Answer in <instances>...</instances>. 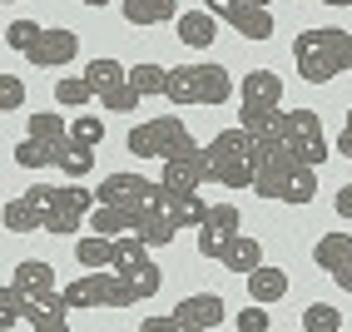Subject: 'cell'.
Returning a JSON list of instances; mask_svg holds the SVG:
<instances>
[{
  "label": "cell",
  "mask_w": 352,
  "mask_h": 332,
  "mask_svg": "<svg viewBox=\"0 0 352 332\" xmlns=\"http://www.w3.org/2000/svg\"><path fill=\"white\" fill-rule=\"evenodd\" d=\"M293 65L308 85H327L352 69V30H302L293 40Z\"/></svg>",
  "instance_id": "2"
},
{
  "label": "cell",
  "mask_w": 352,
  "mask_h": 332,
  "mask_svg": "<svg viewBox=\"0 0 352 332\" xmlns=\"http://www.w3.org/2000/svg\"><path fill=\"white\" fill-rule=\"evenodd\" d=\"M124 144L139 159H174L184 149H194V134H189V124H184L179 114H154V120H144V124L129 129Z\"/></svg>",
  "instance_id": "8"
},
{
  "label": "cell",
  "mask_w": 352,
  "mask_h": 332,
  "mask_svg": "<svg viewBox=\"0 0 352 332\" xmlns=\"http://www.w3.org/2000/svg\"><path fill=\"white\" fill-rule=\"evenodd\" d=\"M120 15L124 25H169L179 20V0H124Z\"/></svg>",
  "instance_id": "23"
},
{
  "label": "cell",
  "mask_w": 352,
  "mask_h": 332,
  "mask_svg": "<svg viewBox=\"0 0 352 332\" xmlns=\"http://www.w3.org/2000/svg\"><path fill=\"white\" fill-rule=\"evenodd\" d=\"M233 233H239V208L233 203H208V219L199 223V258H223Z\"/></svg>",
  "instance_id": "17"
},
{
  "label": "cell",
  "mask_w": 352,
  "mask_h": 332,
  "mask_svg": "<svg viewBox=\"0 0 352 332\" xmlns=\"http://www.w3.org/2000/svg\"><path fill=\"white\" fill-rule=\"evenodd\" d=\"M243 5H273V0H243Z\"/></svg>",
  "instance_id": "41"
},
{
  "label": "cell",
  "mask_w": 352,
  "mask_h": 332,
  "mask_svg": "<svg viewBox=\"0 0 352 332\" xmlns=\"http://www.w3.org/2000/svg\"><path fill=\"white\" fill-rule=\"evenodd\" d=\"M258 174H253V194L258 199H278V203H313L318 199V174L308 159H298L288 144H258Z\"/></svg>",
  "instance_id": "1"
},
{
  "label": "cell",
  "mask_w": 352,
  "mask_h": 332,
  "mask_svg": "<svg viewBox=\"0 0 352 332\" xmlns=\"http://www.w3.org/2000/svg\"><path fill=\"white\" fill-rule=\"evenodd\" d=\"M164 184L174 188V194H189V188H204L214 184V164H208V149H184L174 159H164Z\"/></svg>",
  "instance_id": "15"
},
{
  "label": "cell",
  "mask_w": 352,
  "mask_h": 332,
  "mask_svg": "<svg viewBox=\"0 0 352 332\" xmlns=\"http://www.w3.org/2000/svg\"><path fill=\"white\" fill-rule=\"evenodd\" d=\"M100 203H134V208H164L169 203V184L164 179H144V174H109L100 188H95Z\"/></svg>",
  "instance_id": "11"
},
{
  "label": "cell",
  "mask_w": 352,
  "mask_h": 332,
  "mask_svg": "<svg viewBox=\"0 0 352 332\" xmlns=\"http://www.w3.org/2000/svg\"><path fill=\"white\" fill-rule=\"evenodd\" d=\"M322 5H352V0H322Z\"/></svg>",
  "instance_id": "42"
},
{
  "label": "cell",
  "mask_w": 352,
  "mask_h": 332,
  "mask_svg": "<svg viewBox=\"0 0 352 332\" xmlns=\"http://www.w3.org/2000/svg\"><path fill=\"white\" fill-rule=\"evenodd\" d=\"M0 219H6V233H45V208L35 203L30 188H25V194H15Z\"/></svg>",
  "instance_id": "21"
},
{
  "label": "cell",
  "mask_w": 352,
  "mask_h": 332,
  "mask_svg": "<svg viewBox=\"0 0 352 332\" xmlns=\"http://www.w3.org/2000/svg\"><path fill=\"white\" fill-rule=\"evenodd\" d=\"M233 327H239V332H268L273 318L263 313V302H253V307H243V313H233Z\"/></svg>",
  "instance_id": "34"
},
{
  "label": "cell",
  "mask_w": 352,
  "mask_h": 332,
  "mask_svg": "<svg viewBox=\"0 0 352 332\" xmlns=\"http://www.w3.org/2000/svg\"><path fill=\"white\" fill-rule=\"evenodd\" d=\"M89 100H100V89L89 85L85 75H65V80H55V104H60V109H80V104H89Z\"/></svg>",
  "instance_id": "27"
},
{
  "label": "cell",
  "mask_w": 352,
  "mask_h": 332,
  "mask_svg": "<svg viewBox=\"0 0 352 332\" xmlns=\"http://www.w3.org/2000/svg\"><path fill=\"white\" fill-rule=\"evenodd\" d=\"M89 164H95V144H85V139H69V149H65V159H60V169H65L69 179H85V174H89Z\"/></svg>",
  "instance_id": "31"
},
{
  "label": "cell",
  "mask_w": 352,
  "mask_h": 332,
  "mask_svg": "<svg viewBox=\"0 0 352 332\" xmlns=\"http://www.w3.org/2000/svg\"><path fill=\"white\" fill-rule=\"evenodd\" d=\"M0 327H35V332H65L69 327V313H55V307H45L35 298H25L15 288V283H6L0 288Z\"/></svg>",
  "instance_id": "10"
},
{
  "label": "cell",
  "mask_w": 352,
  "mask_h": 332,
  "mask_svg": "<svg viewBox=\"0 0 352 332\" xmlns=\"http://www.w3.org/2000/svg\"><path fill=\"white\" fill-rule=\"evenodd\" d=\"M85 80L104 94V89H114V85H124V80H129V69H124L120 60H89V65H85Z\"/></svg>",
  "instance_id": "28"
},
{
  "label": "cell",
  "mask_w": 352,
  "mask_h": 332,
  "mask_svg": "<svg viewBox=\"0 0 352 332\" xmlns=\"http://www.w3.org/2000/svg\"><path fill=\"white\" fill-rule=\"evenodd\" d=\"M65 149H69V124L45 109V114H30V129L15 144V164L20 169H50L65 159Z\"/></svg>",
  "instance_id": "7"
},
{
  "label": "cell",
  "mask_w": 352,
  "mask_h": 332,
  "mask_svg": "<svg viewBox=\"0 0 352 332\" xmlns=\"http://www.w3.org/2000/svg\"><path fill=\"white\" fill-rule=\"evenodd\" d=\"M233 94V80L223 65H174L169 69V104H223Z\"/></svg>",
  "instance_id": "5"
},
{
  "label": "cell",
  "mask_w": 352,
  "mask_h": 332,
  "mask_svg": "<svg viewBox=\"0 0 352 332\" xmlns=\"http://www.w3.org/2000/svg\"><path fill=\"white\" fill-rule=\"evenodd\" d=\"M129 80H134L139 94H164V89H169V69H164V65H134Z\"/></svg>",
  "instance_id": "32"
},
{
  "label": "cell",
  "mask_w": 352,
  "mask_h": 332,
  "mask_svg": "<svg viewBox=\"0 0 352 332\" xmlns=\"http://www.w3.org/2000/svg\"><path fill=\"white\" fill-rule=\"evenodd\" d=\"M333 208H338V219H347V223H352V184H342L338 194H333Z\"/></svg>",
  "instance_id": "37"
},
{
  "label": "cell",
  "mask_w": 352,
  "mask_h": 332,
  "mask_svg": "<svg viewBox=\"0 0 352 332\" xmlns=\"http://www.w3.org/2000/svg\"><path fill=\"white\" fill-rule=\"evenodd\" d=\"M283 144L298 154V159H308L313 169L327 159V134H322V120L313 109H288V120H283Z\"/></svg>",
  "instance_id": "13"
},
{
  "label": "cell",
  "mask_w": 352,
  "mask_h": 332,
  "mask_svg": "<svg viewBox=\"0 0 352 332\" xmlns=\"http://www.w3.org/2000/svg\"><path fill=\"white\" fill-rule=\"evenodd\" d=\"M248 298L253 302H278V298H288V268H268V263H258L248 273Z\"/></svg>",
  "instance_id": "24"
},
{
  "label": "cell",
  "mask_w": 352,
  "mask_h": 332,
  "mask_svg": "<svg viewBox=\"0 0 352 332\" xmlns=\"http://www.w3.org/2000/svg\"><path fill=\"white\" fill-rule=\"evenodd\" d=\"M6 5H10V0H6Z\"/></svg>",
  "instance_id": "43"
},
{
  "label": "cell",
  "mask_w": 352,
  "mask_h": 332,
  "mask_svg": "<svg viewBox=\"0 0 352 332\" xmlns=\"http://www.w3.org/2000/svg\"><path fill=\"white\" fill-rule=\"evenodd\" d=\"M258 139L253 129H223L208 139V164H214V184L223 188H253V174H258Z\"/></svg>",
  "instance_id": "3"
},
{
  "label": "cell",
  "mask_w": 352,
  "mask_h": 332,
  "mask_svg": "<svg viewBox=\"0 0 352 332\" xmlns=\"http://www.w3.org/2000/svg\"><path fill=\"white\" fill-rule=\"evenodd\" d=\"M338 327H342V307L333 302H313L302 313V332H338Z\"/></svg>",
  "instance_id": "29"
},
{
  "label": "cell",
  "mask_w": 352,
  "mask_h": 332,
  "mask_svg": "<svg viewBox=\"0 0 352 332\" xmlns=\"http://www.w3.org/2000/svg\"><path fill=\"white\" fill-rule=\"evenodd\" d=\"M75 258H80V268H109V263H114V239L89 228L85 239L75 243Z\"/></svg>",
  "instance_id": "26"
},
{
  "label": "cell",
  "mask_w": 352,
  "mask_h": 332,
  "mask_svg": "<svg viewBox=\"0 0 352 332\" xmlns=\"http://www.w3.org/2000/svg\"><path fill=\"white\" fill-rule=\"evenodd\" d=\"M40 30H45V25H35V20H10V25H6V45H10V50H20V55H25L30 45L40 40Z\"/></svg>",
  "instance_id": "33"
},
{
  "label": "cell",
  "mask_w": 352,
  "mask_h": 332,
  "mask_svg": "<svg viewBox=\"0 0 352 332\" xmlns=\"http://www.w3.org/2000/svg\"><path fill=\"white\" fill-rule=\"evenodd\" d=\"M139 100H144V94L134 89V80H124V85H114V89H104V94H100V104H104L109 114H134V109H139Z\"/></svg>",
  "instance_id": "30"
},
{
  "label": "cell",
  "mask_w": 352,
  "mask_h": 332,
  "mask_svg": "<svg viewBox=\"0 0 352 332\" xmlns=\"http://www.w3.org/2000/svg\"><path fill=\"white\" fill-rule=\"evenodd\" d=\"M313 263L333 278L342 293H352V233H322L313 243Z\"/></svg>",
  "instance_id": "16"
},
{
  "label": "cell",
  "mask_w": 352,
  "mask_h": 332,
  "mask_svg": "<svg viewBox=\"0 0 352 332\" xmlns=\"http://www.w3.org/2000/svg\"><path fill=\"white\" fill-rule=\"evenodd\" d=\"M174 25H179V40L194 45V50H208V45L219 40V15L208 10V5H204V10H179Z\"/></svg>",
  "instance_id": "20"
},
{
  "label": "cell",
  "mask_w": 352,
  "mask_h": 332,
  "mask_svg": "<svg viewBox=\"0 0 352 332\" xmlns=\"http://www.w3.org/2000/svg\"><path fill=\"white\" fill-rule=\"evenodd\" d=\"M338 154L352 159V109H347V120H342V134H338Z\"/></svg>",
  "instance_id": "38"
},
{
  "label": "cell",
  "mask_w": 352,
  "mask_h": 332,
  "mask_svg": "<svg viewBox=\"0 0 352 332\" xmlns=\"http://www.w3.org/2000/svg\"><path fill=\"white\" fill-rule=\"evenodd\" d=\"M219 263L228 268V273H239V278H248L258 263H263V243L253 239V233H233L228 239V248H223V258Z\"/></svg>",
  "instance_id": "22"
},
{
  "label": "cell",
  "mask_w": 352,
  "mask_h": 332,
  "mask_svg": "<svg viewBox=\"0 0 352 332\" xmlns=\"http://www.w3.org/2000/svg\"><path fill=\"white\" fill-rule=\"evenodd\" d=\"M80 5H85V10H100V5H109V0H80Z\"/></svg>",
  "instance_id": "40"
},
{
  "label": "cell",
  "mask_w": 352,
  "mask_h": 332,
  "mask_svg": "<svg viewBox=\"0 0 352 332\" xmlns=\"http://www.w3.org/2000/svg\"><path fill=\"white\" fill-rule=\"evenodd\" d=\"M204 5H208V10H214V15H219V20H223V10H228V5H233V0H204Z\"/></svg>",
  "instance_id": "39"
},
{
  "label": "cell",
  "mask_w": 352,
  "mask_h": 332,
  "mask_svg": "<svg viewBox=\"0 0 352 332\" xmlns=\"http://www.w3.org/2000/svg\"><path fill=\"white\" fill-rule=\"evenodd\" d=\"M223 318H228V307H223L219 293H194V298H184L169 318H144L139 332H214Z\"/></svg>",
  "instance_id": "9"
},
{
  "label": "cell",
  "mask_w": 352,
  "mask_h": 332,
  "mask_svg": "<svg viewBox=\"0 0 352 332\" xmlns=\"http://www.w3.org/2000/svg\"><path fill=\"white\" fill-rule=\"evenodd\" d=\"M223 20H228L243 40H273V15H268V5H243V0H233V5L223 10Z\"/></svg>",
  "instance_id": "19"
},
{
  "label": "cell",
  "mask_w": 352,
  "mask_h": 332,
  "mask_svg": "<svg viewBox=\"0 0 352 332\" xmlns=\"http://www.w3.org/2000/svg\"><path fill=\"white\" fill-rule=\"evenodd\" d=\"M65 302L75 313H89V307H134V302H144V293L120 268H85V278H75L65 288Z\"/></svg>",
  "instance_id": "4"
},
{
  "label": "cell",
  "mask_w": 352,
  "mask_h": 332,
  "mask_svg": "<svg viewBox=\"0 0 352 332\" xmlns=\"http://www.w3.org/2000/svg\"><path fill=\"white\" fill-rule=\"evenodd\" d=\"M69 139H85V144H100V139H104V120H100V114H80V120L69 124Z\"/></svg>",
  "instance_id": "36"
},
{
  "label": "cell",
  "mask_w": 352,
  "mask_h": 332,
  "mask_svg": "<svg viewBox=\"0 0 352 332\" xmlns=\"http://www.w3.org/2000/svg\"><path fill=\"white\" fill-rule=\"evenodd\" d=\"M273 109H283V75H273V69H248L243 89H239V124H253V120H263Z\"/></svg>",
  "instance_id": "12"
},
{
  "label": "cell",
  "mask_w": 352,
  "mask_h": 332,
  "mask_svg": "<svg viewBox=\"0 0 352 332\" xmlns=\"http://www.w3.org/2000/svg\"><path fill=\"white\" fill-rule=\"evenodd\" d=\"M164 208H169V219L179 228H199L208 219V203L199 199V188H189V194H174V188H169V203H164Z\"/></svg>",
  "instance_id": "25"
},
{
  "label": "cell",
  "mask_w": 352,
  "mask_h": 332,
  "mask_svg": "<svg viewBox=\"0 0 352 332\" xmlns=\"http://www.w3.org/2000/svg\"><path fill=\"white\" fill-rule=\"evenodd\" d=\"M20 104H25V80H20V75H0V109H20Z\"/></svg>",
  "instance_id": "35"
},
{
  "label": "cell",
  "mask_w": 352,
  "mask_h": 332,
  "mask_svg": "<svg viewBox=\"0 0 352 332\" xmlns=\"http://www.w3.org/2000/svg\"><path fill=\"white\" fill-rule=\"evenodd\" d=\"M35 194V203L45 208V233L50 239H65V233H80V223L89 219V203H100L89 188H80V184H65V188H50V184H35L30 188Z\"/></svg>",
  "instance_id": "6"
},
{
  "label": "cell",
  "mask_w": 352,
  "mask_h": 332,
  "mask_svg": "<svg viewBox=\"0 0 352 332\" xmlns=\"http://www.w3.org/2000/svg\"><path fill=\"white\" fill-rule=\"evenodd\" d=\"M10 283L25 298H35V302H45V307H55V313H75V307L65 302V293L55 288V268L50 263H40V258H25V263H15V273H10Z\"/></svg>",
  "instance_id": "14"
},
{
  "label": "cell",
  "mask_w": 352,
  "mask_h": 332,
  "mask_svg": "<svg viewBox=\"0 0 352 332\" xmlns=\"http://www.w3.org/2000/svg\"><path fill=\"white\" fill-rule=\"evenodd\" d=\"M80 55V35L75 30H40V40L25 50V60L35 65V69H60V65H69Z\"/></svg>",
  "instance_id": "18"
}]
</instances>
